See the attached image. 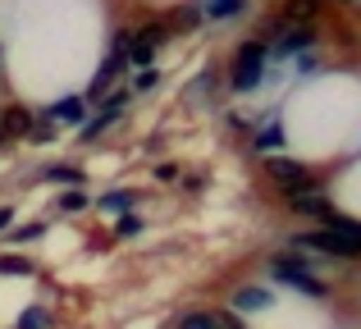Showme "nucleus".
<instances>
[{
    "label": "nucleus",
    "instance_id": "nucleus-1",
    "mask_svg": "<svg viewBox=\"0 0 361 329\" xmlns=\"http://www.w3.org/2000/svg\"><path fill=\"white\" fill-rule=\"evenodd\" d=\"M265 60H270V42H243L233 55V92H256L265 78Z\"/></svg>",
    "mask_w": 361,
    "mask_h": 329
},
{
    "label": "nucleus",
    "instance_id": "nucleus-2",
    "mask_svg": "<svg viewBox=\"0 0 361 329\" xmlns=\"http://www.w3.org/2000/svg\"><path fill=\"white\" fill-rule=\"evenodd\" d=\"M293 247L316 252V256H334V261H353V256H361V242H353L348 233H338V229H311V233H298V238H293Z\"/></svg>",
    "mask_w": 361,
    "mask_h": 329
},
{
    "label": "nucleus",
    "instance_id": "nucleus-3",
    "mask_svg": "<svg viewBox=\"0 0 361 329\" xmlns=\"http://www.w3.org/2000/svg\"><path fill=\"white\" fill-rule=\"evenodd\" d=\"M270 275L279 279L283 288H298L302 297H325V284L307 270V261H302V256H283V252H279V256L270 261Z\"/></svg>",
    "mask_w": 361,
    "mask_h": 329
},
{
    "label": "nucleus",
    "instance_id": "nucleus-4",
    "mask_svg": "<svg viewBox=\"0 0 361 329\" xmlns=\"http://www.w3.org/2000/svg\"><path fill=\"white\" fill-rule=\"evenodd\" d=\"M156 46H165V23H151V27H142V32H128V42H123V64H128L133 73L151 69Z\"/></svg>",
    "mask_w": 361,
    "mask_h": 329
},
{
    "label": "nucleus",
    "instance_id": "nucleus-5",
    "mask_svg": "<svg viewBox=\"0 0 361 329\" xmlns=\"http://www.w3.org/2000/svg\"><path fill=\"white\" fill-rule=\"evenodd\" d=\"M265 174H270L274 183H279V192H288V197H298V192H307V187H316L311 169L298 165V161H288V156H270V161H265Z\"/></svg>",
    "mask_w": 361,
    "mask_h": 329
},
{
    "label": "nucleus",
    "instance_id": "nucleus-6",
    "mask_svg": "<svg viewBox=\"0 0 361 329\" xmlns=\"http://www.w3.org/2000/svg\"><path fill=\"white\" fill-rule=\"evenodd\" d=\"M42 124L51 128H82L87 124V97H60L42 110Z\"/></svg>",
    "mask_w": 361,
    "mask_h": 329
},
{
    "label": "nucleus",
    "instance_id": "nucleus-7",
    "mask_svg": "<svg viewBox=\"0 0 361 329\" xmlns=\"http://www.w3.org/2000/svg\"><path fill=\"white\" fill-rule=\"evenodd\" d=\"M123 110H128V92H110V97L101 101V110L87 119V124H82V137H87V142H92V137H101V133H106V128L123 115Z\"/></svg>",
    "mask_w": 361,
    "mask_h": 329
},
{
    "label": "nucleus",
    "instance_id": "nucleus-8",
    "mask_svg": "<svg viewBox=\"0 0 361 329\" xmlns=\"http://www.w3.org/2000/svg\"><path fill=\"white\" fill-rule=\"evenodd\" d=\"M123 42H128V32L115 37V46H110V55H106V64H101V73L92 78V92H87V97H101V92H110V87H115V78H119V69H128V64H123Z\"/></svg>",
    "mask_w": 361,
    "mask_h": 329
},
{
    "label": "nucleus",
    "instance_id": "nucleus-9",
    "mask_svg": "<svg viewBox=\"0 0 361 329\" xmlns=\"http://www.w3.org/2000/svg\"><path fill=\"white\" fill-rule=\"evenodd\" d=\"M288 201H293V211H298V215H311V220H334V201H329V197L325 192H320V183L316 187H307V192H298V197H288Z\"/></svg>",
    "mask_w": 361,
    "mask_h": 329
},
{
    "label": "nucleus",
    "instance_id": "nucleus-10",
    "mask_svg": "<svg viewBox=\"0 0 361 329\" xmlns=\"http://www.w3.org/2000/svg\"><path fill=\"white\" fill-rule=\"evenodd\" d=\"M311 42H316V32H311L307 23H302V27H288V32H283L279 42L270 46V55H279V60H288V55H302V51H311Z\"/></svg>",
    "mask_w": 361,
    "mask_h": 329
},
{
    "label": "nucleus",
    "instance_id": "nucleus-11",
    "mask_svg": "<svg viewBox=\"0 0 361 329\" xmlns=\"http://www.w3.org/2000/svg\"><path fill=\"white\" fill-rule=\"evenodd\" d=\"M0 128H5V137H18V133H32V110H23V106H5L0 110Z\"/></svg>",
    "mask_w": 361,
    "mask_h": 329
},
{
    "label": "nucleus",
    "instance_id": "nucleus-12",
    "mask_svg": "<svg viewBox=\"0 0 361 329\" xmlns=\"http://www.w3.org/2000/svg\"><path fill=\"white\" fill-rule=\"evenodd\" d=\"M243 9H247V0H202V5H197V14L211 18V23H224V18H238Z\"/></svg>",
    "mask_w": 361,
    "mask_h": 329
},
{
    "label": "nucleus",
    "instance_id": "nucleus-13",
    "mask_svg": "<svg viewBox=\"0 0 361 329\" xmlns=\"http://www.w3.org/2000/svg\"><path fill=\"white\" fill-rule=\"evenodd\" d=\"M265 306H270V293H265V288H238V293H233V311H265Z\"/></svg>",
    "mask_w": 361,
    "mask_h": 329
},
{
    "label": "nucleus",
    "instance_id": "nucleus-14",
    "mask_svg": "<svg viewBox=\"0 0 361 329\" xmlns=\"http://www.w3.org/2000/svg\"><path fill=\"white\" fill-rule=\"evenodd\" d=\"M46 178H51V183H69L73 192H78V183H82L87 174H82L78 165H51V169H46Z\"/></svg>",
    "mask_w": 361,
    "mask_h": 329
},
{
    "label": "nucleus",
    "instance_id": "nucleus-15",
    "mask_svg": "<svg viewBox=\"0 0 361 329\" xmlns=\"http://www.w3.org/2000/svg\"><path fill=\"white\" fill-rule=\"evenodd\" d=\"M283 147V128L279 124H265L261 133H256V151H279Z\"/></svg>",
    "mask_w": 361,
    "mask_h": 329
},
{
    "label": "nucleus",
    "instance_id": "nucleus-16",
    "mask_svg": "<svg viewBox=\"0 0 361 329\" xmlns=\"http://www.w3.org/2000/svg\"><path fill=\"white\" fill-rule=\"evenodd\" d=\"M46 325H51V311H46V306H27L14 329H46Z\"/></svg>",
    "mask_w": 361,
    "mask_h": 329
},
{
    "label": "nucleus",
    "instance_id": "nucleus-17",
    "mask_svg": "<svg viewBox=\"0 0 361 329\" xmlns=\"http://www.w3.org/2000/svg\"><path fill=\"white\" fill-rule=\"evenodd\" d=\"M174 329H215V311H188V316H178Z\"/></svg>",
    "mask_w": 361,
    "mask_h": 329
},
{
    "label": "nucleus",
    "instance_id": "nucleus-18",
    "mask_svg": "<svg viewBox=\"0 0 361 329\" xmlns=\"http://www.w3.org/2000/svg\"><path fill=\"white\" fill-rule=\"evenodd\" d=\"M156 82H160V69H156V64H151V69H137V73H133V92H151Z\"/></svg>",
    "mask_w": 361,
    "mask_h": 329
},
{
    "label": "nucleus",
    "instance_id": "nucleus-19",
    "mask_svg": "<svg viewBox=\"0 0 361 329\" xmlns=\"http://www.w3.org/2000/svg\"><path fill=\"white\" fill-rule=\"evenodd\" d=\"M123 206H133V192H110V197H101V211H123Z\"/></svg>",
    "mask_w": 361,
    "mask_h": 329
},
{
    "label": "nucleus",
    "instance_id": "nucleus-20",
    "mask_svg": "<svg viewBox=\"0 0 361 329\" xmlns=\"http://www.w3.org/2000/svg\"><path fill=\"white\" fill-rule=\"evenodd\" d=\"M115 233H119V238H133V233H142V220H137V215H119Z\"/></svg>",
    "mask_w": 361,
    "mask_h": 329
},
{
    "label": "nucleus",
    "instance_id": "nucleus-21",
    "mask_svg": "<svg viewBox=\"0 0 361 329\" xmlns=\"http://www.w3.org/2000/svg\"><path fill=\"white\" fill-rule=\"evenodd\" d=\"M0 275H32L27 261H14V256H0Z\"/></svg>",
    "mask_w": 361,
    "mask_h": 329
},
{
    "label": "nucleus",
    "instance_id": "nucleus-22",
    "mask_svg": "<svg viewBox=\"0 0 361 329\" xmlns=\"http://www.w3.org/2000/svg\"><path fill=\"white\" fill-rule=\"evenodd\" d=\"M82 206H87V197H82V192H64V197H60V211H69V215L82 211Z\"/></svg>",
    "mask_w": 361,
    "mask_h": 329
},
{
    "label": "nucleus",
    "instance_id": "nucleus-23",
    "mask_svg": "<svg viewBox=\"0 0 361 329\" xmlns=\"http://www.w3.org/2000/svg\"><path fill=\"white\" fill-rule=\"evenodd\" d=\"M215 329H243V325H238L233 311H215Z\"/></svg>",
    "mask_w": 361,
    "mask_h": 329
},
{
    "label": "nucleus",
    "instance_id": "nucleus-24",
    "mask_svg": "<svg viewBox=\"0 0 361 329\" xmlns=\"http://www.w3.org/2000/svg\"><path fill=\"white\" fill-rule=\"evenodd\" d=\"M42 233H46V224H27V229H18L14 238H18V242H27V238H42Z\"/></svg>",
    "mask_w": 361,
    "mask_h": 329
},
{
    "label": "nucleus",
    "instance_id": "nucleus-25",
    "mask_svg": "<svg viewBox=\"0 0 361 329\" xmlns=\"http://www.w3.org/2000/svg\"><path fill=\"white\" fill-rule=\"evenodd\" d=\"M9 220H14V211H9V206H0V233L9 229Z\"/></svg>",
    "mask_w": 361,
    "mask_h": 329
},
{
    "label": "nucleus",
    "instance_id": "nucleus-26",
    "mask_svg": "<svg viewBox=\"0 0 361 329\" xmlns=\"http://www.w3.org/2000/svg\"><path fill=\"white\" fill-rule=\"evenodd\" d=\"M5 142H9V137H5V128H0V147H5Z\"/></svg>",
    "mask_w": 361,
    "mask_h": 329
}]
</instances>
